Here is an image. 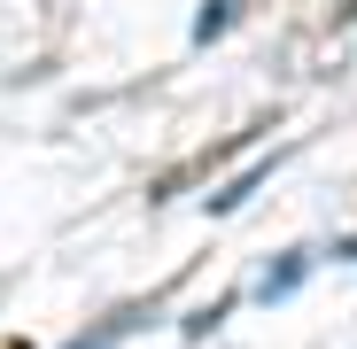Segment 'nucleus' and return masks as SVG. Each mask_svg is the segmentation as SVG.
Listing matches in <instances>:
<instances>
[{"label": "nucleus", "mask_w": 357, "mask_h": 349, "mask_svg": "<svg viewBox=\"0 0 357 349\" xmlns=\"http://www.w3.org/2000/svg\"><path fill=\"white\" fill-rule=\"evenodd\" d=\"M342 16H357V0H349V8H342Z\"/></svg>", "instance_id": "423d86ee"}, {"label": "nucleus", "mask_w": 357, "mask_h": 349, "mask_svg": "<svg viewBox=\"0 0 357 349\" xmlns=\"http://www.w3.org/2000/svg\"><path fill=\"white\" fill-rule=\"evenodd\" d=\"M311 264H319V249H280V256L264 264V279H257V303H287L295 287L311 279Z\"/></svg>", "instance_id": "f257e3e1"}, {"label": "nucleus", "mask_w": 357, "mask_h": 349, "mask_svg": "<svg viewBox=\"0 0 357 349\" xmlns=\"http://www.w3.org/2000/svg\"><path fill=\"white\" fill-rule=\"evenodd\" d=\"M233 16H241V0H202V16H195V47L225 39V31H233Z\"/></svg>", "instance_id": "7ed1b4c3"}, {"label": "nucleus", "mask_w": 357, "mask_h": 349, "mask_svg": "<svg viewBox=\"0 0 357 349\" xmlns=\"http://www.w3.org/2000/svg\"><path fill=\"white\" fill-rule=\"evenodd\" d=\"M16 349H31V341H16Z\"/></svg>", "instance_id": "0eeeda50"}, {"label": "nucleus", "mask_w": 357, "mask_h": 349, "mask_svg": "<svg viewBox=\"0 0 357 349\" xmlns=\"http://www.w3.org/2000/svg\"><path fill=\"white\" fill-rule=\"evenodd\" d=\"M272 163H280V148H272V155H257L249 171H233V179H225L218 194H202V210H210V217H233V210H241V202H249V194L272 179Z\"/></svg>", "instance_id": "f03ea898"}, {"label": "nucleus", "mask_w": 357, "mask_h": 349, "mask_svg": "<svg viewBox=\"0 0 357 349\" xmlns=\"http://www.w3.org/2000/svg\"><path fill=\"white\" fill-rule=\"evenodd\" d=\"M334 264H357V233H334V249H326Z\"/></svg>", "instance_id": "39448f33"}, {"label": "nucleus", "mask_w": 357, "mask_h": 349, "mask_svg": "<svg viewBox=\"0 0 357 349\" xmlns=\"http://www.w3.org/2000/svg\"><path fill=\"white\" fill-rule=\"evenodd\" d=\"M233 303H241V295H218V303H202V311H187V318H178V334H187V341H202V334H218V326L233 318Z\"/></svg>", "instance_id": "20e7f679"}]
</instances>
